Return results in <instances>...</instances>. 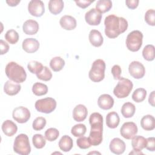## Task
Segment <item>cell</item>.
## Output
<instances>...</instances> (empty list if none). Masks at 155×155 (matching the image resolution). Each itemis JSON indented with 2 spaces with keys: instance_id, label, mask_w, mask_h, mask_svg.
Listing matches in <instances>:
<instances>
[{
  "instance_id": "obj_1",
  "label": "cell",
  "mask_w": 155,
  "mask_h": 155,
  "mask_svg": "<svg viewBox=\"0 0 155 155\" xmlns=\"http://www.w3.org/2000/svg\"><path fill=\"white\" fill-rule=\"evenodd\" d=\"M105 34L109 38H116L125 32L128 28L127 21L114 15L107 16L104 21Z\"/></svg>"
},
{
  "instance_id": "obj_2",
  "label": "cell",
  "mask_w": 155,
  "mask_h": 155,
  "mask_svg": "<svg viewBox=\"0 0 155 155\" xmlns=\"http://www.w3.org/2000/svg\"><path fill=\"white\" fill-rule=\"evenodd\" d=\"M91 125V130L88 138L90 144L97 146L102 141L103 131V117L99 113H93L89 118Z\"/></svg>"
},
{
  "instance_id": "obj_3",
  "label": "cell",
  "mask_w": 155,
  "mask_h": 155,
  "mask_svg": "<svg viewBox=\"0 0 155 155\" xmlns=\"http://www.w3.org/2000/svg\"><path fill=\"white\" fill-rule=\"evenodd\" d=\"M7 78L18 84L24 82L27 78V74L24 68L15 62H8L5 69Z\"/></svg>"
},
{
  "instance_id": "obj_4",
  "label": "cell",
  "mask_w": 155,
  "mask_h": 155,
  "mask_svg": "<svg viewBox=\"0 0 155 155\" xmlns=\"http://www.w3.org/2000/svg\"><path fill=\"white\" fill-rule=\"evenodd\" d=\"M105 62L101 59L95 60L88 73L90 79L94 82H99L102 81L105 77Z\"/></svg>"
},
{
  "instance_id": "obj_5",
  "label": "cell",
  "mask_w": 155,
  "mask_h": 155,
  "mask_svg": "<svg viewBox=\"0 0 155 155\" xmlns=\"http://www.w3.org/2000/svg\"><path fill=\"white\" fill-rule=\"evenodd\" d=\"M13 150L21 155H28L31 152V147L28 136L25 134H20L15 139Z\"/></svg>"
},
{
  "instance_id": "obj_6",
  "label": "cell",
  "mask_w": 155,
  "mask_h": 155,
  "mask_svg": "<svg viewBox=\"0 0 155 155\" xmlns=\"http://www.w3.org/2000/svg\"><path fill=\"white\" fill-rule=\"evenodd\" d=\"M133 87L132 82L127 78L121 77L113 90L114 94L119 99L127 97Z\"/></svg>"
},
{
  "instance_id": "obj_7",
  "label": "cell",
  "mask_w": 155,
  "mask_h": 155,
  "mask_svg": "<svg viewBox=\"0 0 155 155\" xmlns=\"http://www.w3.org/2000/svg\"><path fill=\"white\" fill-rule=\"evenodd\" d=\"M143 34L139 30L130 32L127 36L126 45L127 48L133 52L139 50L142 45Z\"/></svg>"
},
{
  "instance_id": "obj_8",
  "label": "cell",
  "mask_w": 155,
  "mask_h": 155,
  "mask_svg": "<svg viewBox=\"0 0 155 155\" xmlns=\"http://www.w3.org/2000/svg\"><path fill=\"white\" fill-rule=\"evenodd\" d=\"M35 107L39 112L48 114L55 110L56 107V101L52 97L41 99L36 101Z\"/></svg>"
},
{
  "instance_id": "obj_9",
  "label": "cell",
  "mask_w": 155,
  "mask_h": 155,
  "mask_svg": "<svg viewBox=\"0 0 155 155\" xmlns=\"http://www.w3.org/2000/svg\"><path fill=\"white\" fill-rule=\"evenodd\" d=\"M137 127L134 122H125L120 129V135L126 139H133L137 133Z\"/></svg>"
},
{
  "instance_id": "obj_10",
  "label": "cell",
  "mask_w": 155,
  "mask_h": 155,
  "mask_svg": "<svg viewBox=\"0 0 155 155\" xmlns=\"http://www.w3.org/2000/svg\"><path fill=\"white\" fill-rule=\"evenodd\" d=\"M12 117L17 122L24 124L27 122L30 118V112L26 107L22 106L18 107L13 110Z\"/></svg>"
},
{
  "instance_id": "obj_11",
  "label": "cell",
  "mask_w": 155,
  "mask_h": 155,
  "mask_svg": "<svg viewBox=\"0 0 155 155\" xmlns=\"http://www.w3.org/2000/svg\"><path fill=\"white\" fill-rule=\"evenodd\" d=\"M30 14L35 17H41L45 12L44 2L41 0H31L28 5Z\"/></svg>"
},
{
  "instance_id": "obj_12",
  "label": "cell",
  "mask_w": 155,
  "mask_h": 155,
  "mask_svg": "<svg viewBox=\"0 0 155 155\" xmlns=\"http://www.w3.org/2000/svg\"><path fill=\"white\" fill-rule=\"evenodd\" d=\"M130 74L134 78L139 79L142 78L145 73V68L143 65L139 61L131 62L128 67Z\"/></svg>"
},
{
  "instance_id": "obj_13",
  "label": "cell",
  "mask_w": 155,
  "mask_h": 155,
  "mask_svg": "<svg viewBox=\"0 0 155 155\" xmlns=\"http://www.w3.org/2000/svg\"><path fill=\"white\" fill-rule=\"evenodd\" d=\"M102 14L96 8H91L85 15L86 22L90 25H98L102 19Z\"/></svg>"
},
{
  "instance_id": "obj_14",
  "label": "cell",
  "mask_w": 155,
  "mask_h": 155,
  "mask_svg": "<svg viewBox=\"0 0 155 155\" xmlns=\"http://www.w3.org/2000/svg\"><path fill=\"white\" fill-rule=\"evenodd\" d=\"M109 148L113 153L115 154H121L125 151L126 145L122 140L116 137L111 140Z\"/></svg>"
},
{
  "instance_id": "obj_15",
  "label": "cell",
  "mask_w": 155,
  "mask_h": 155,
  "mask_svg": "<svg viewBox=\"0 0 155 155\" xmlns=\"http://www.w3.org/2000/svg\"><path fill=\"white\" fill-rule=\"evenodd\" d=\"M22 47L25 52L32 53L38 51L39 47V42L35 38H26L23 41Z\"/></svg>"
},
{
  "instance_id": "obj_16",
  "label": "cell",
  "mask_w": 155,
  "mask_h": 155,
  "mask_svg": "<svg viewBox=\"0 0 155 155\" xmlns=\"http://www.w3.org/2000/svg\"><path fill=\"white\" fill-rule=\"evenodd\" d=\"M88 114V110L87 107L82 105L79 104L76 105L73 111V117L74 120L77 122L84 121Z\"/></svg>"
},
{
  "instance_id": "obj_17",
  "label": "cell",
  "mask_w": 155,
  "mask_h": 155,
  "mask_svg": "<svg viewBox=\"0 0 155 155\" xmlns=\"http://www.w3.org/2000/svg\"><path fill=\"white\" fill-rule=\"evenodd\" d=\"M97 104L99 108L102 110H110L114 105V99L110 94H103L99 97Z\"/></svg>"
},
{
  "instance_id": "obj_18",
  "label": "cell",
  "mask_w": 155,
  "mask_h": 155,
  "mask_svg": "<svg viewBox=\"0 0 155 155\" xmlns=\"http://www.w3.org/2000/svg\"><path fill=\"white\" fill-rule=\"evenodd\" d=\"M60 25L62 28L66 30H72L76 27V19L70 15H64L60 19Z\"/></svg>"
},
{
  "instance_id": "obj_19",
  "label": "cell",
  "mask_w": 155,
  "mask_h": 155,
  "mask_svg": "<svg viewBox=\"0 0 155 155\" xmlns=\"http://www.w3.org/2000/svg\"><path fill=\"white\" fill-rule=\"evenodd\" d=\"M23 31L26 35H33L36 34L39 30V24L37 21L32 19L27 20L23 24Z\"/></svg>"
},
{
  "instance_id": "obj_20",
  "label": "cell",
  "mask_w": 155,
  "mask_h": 155,
  "mask_svg": "<svg viewBox=\"0 0 155 155\" xmlns=\"http://www.w3.org/2000/svg\"><path fill=\"white\" fill-rule=\"evenodd\" d=\"M21 86L18 83L8 80L6 81L4 86V91L5 94L9 96H14L17 94L21 90Z\"/></svg>"
},
{
  "instance_id": "obj_21",
  "label": "cell",
  "mask_w": 155,
  "mask_h": 155,
  "mask_svg": "<svg viewBox=\"0 0 155 155\" xmlns=\"http://www.w3.org/2000/svg\"><path fill=\"white\" fill-rule=\"evenodd\" d=\"M89 41L92 45L96 47L101 46L104 42V38L101 32L97 30H91L89 33Z\"/></svg>"
},
{
  "instance_id": "obj_22",
  "label": "cell",
  "mask_w": 155,
  "mask_h": 155,
  "mask_svg": "<svg viewBox=\"0 0 155 155\" xmlns=\"http://www.w3.org/2000/svg\"><path fill=\"white\" fill-rule=\"evenodd\" d=\"M2 130L5 135L12 136L17 132L18 127L11 120H6L2 124Z\"/></svg>"
},
{
  "instance_id": "obj_23",
  "label": "cell",
  "mask_w": 155,
  "mask_h": 155,
  "mask_svg": "<svg viewBox=\"0 0 155 155\" xmlns=\"http://www.w3.org/2000/svg\"><path fill=\"white\" fill-rule=\"evenodd\" d=\"M142 128L146 131H151L155 128V119L150 114L144 116L140 120Z\"/></svg>"
},
{
  "instance_id": "obj_24",
  "label": "cell",
  "mask_w": 155,
  "mask_h": 155,
  "mask_svg": "<svg viewBox=\"0 0 155 155\" xmlns=\"http://www.w3.org/2000/svg\"><path fill=\"white\" fill-rule=\"evenodd\" d=\"M120 122V118L118 114L115 111H111L106 116V124L110 128H116Z\"/></svg>"
},
{
  "instance_id": "obj_25",
  "label": "cell",
  "mask_w": 155,
  "mask_h": 155,
  "mask_svg": "<svg viewBox=\"0 0 155 155\" xmlns=\"http://www.w3.org/2000/svg\"><path fill=\"white\" fill-rule=\"evenodd\" d=\"M59 148L64 151L68 152L71 150L73 146V142L72 139L68 135L63 136L59 141Z\"/></svg>"
},
{
  "instance_id": "obj_26",
  "label": "cell",
  "mask_w": 155,
  "mask_h": 155,
  "mask_svg": "<svg viewBox=\"0 0 155 155\" xmlns=\"http://www.w3.org/2000/svg\"><path fill=\"white\" fill-rule=\"evenodd\" d=\"M64 8V2L62 0H50L48 2L49 11L53 15L60 13Z\"/></svg>"
},
{
  "instance_id": "obj_27",
  "label": "cell",
  "mask_w": 155,
  "mask_h": 155,
  "mask_svg": "<svg viewBox=\"0 0 155 155\" xmlns=\"http://www.w3.org/2000/svg\"><path fill=\"white\" fill-rule=\"evenodd\" d=\"M147 139L141 136H135L131 141V145L134 150L142 151L145 148Z\"/></svg>"
},
{
  "instance_id": "obj_28",
  "label": "cell",
  "mask_w": 155,
  "mask_h": 155,
  "mask_svg": "<svg viewBox=\"0 0 155 155\" xmlns=\"http://www.w3.org/2000/svg\"><path fill=\"white\" fill-rule=\"evenodd\" d=\"M136 111L134 105L131 102H125L121 108V113L125 118H130L133 116Z\"/></svg>"
},
{
  "instance_id": "obj_29",
  "label": "cell",
  "mask_w": 155,
  "mask_h": 155,
  "mask_svg": "<svg viewBox=\"0 0 155 155\" xmlns=\"http://www.w3.org/2000/svg\"><path fill=\"white\" fill-rule=\"evenodd\" d=\"M65 65L64 60L59 56L52 58L50 62V67L55 72L61 71Z\"/></svg>"
},
{
  "instance_id": "obj_30",
  "label": "cell",
  "mask_w": 155,
  "mask_h": 155,
  "mask_svg": "<svg viewBox=\"0 0 155 155\" xmlns=\"http://www.w3.org/2000/svg\"><path fill=\"white\" fill-rule=\"evenodd\" d=\"M111 7L112 2L110 0H99L96 4V9L101 14L108 12Z\"/></svg>"
},
{
  "instance_id": "obj_31",
  "label": "cell",
  "mask_w": 155,
  "mask_h": 155,
  "mask_svg": "<svg viewBox=\"0 0 155 155\" xmlns=\"http://www.w3.org/2000/svg\"><path fill=\"white\" fill-rule=\"evenodd\" d=\"M32 91L36 96H42L45 95L48 92L47 86L41 82H36L32 87Z\"/></svg>"
},
{
  "instance_id": "obj_32",
  "label": "cell",
  "mask_w": 155,
  "mask_h": 155,
  "mask_svg": "<svg viewBox=\"0 0 155 155\" xmlns=\"http://www.w3.org/2000/svg\"><path fill=\"white\" fill-rule=\"evenodd\" d=\"M147 94V92L145 89L143 88H139L134 91L132 94V99L134 102L139 103L145 99Z\"/></svg>"
},
{
  "instance_id": "obj_33",
  "label": "cell",
  "mask_w": 155,
  "mask_h": 155,
  "mask_svg": "<svg viewBox=\"0 0 155 155\" xmlns=\"http://www.w3.org/2000/svg\"><path fill=\"white\" fill-rule=\"evenodd\" d=\"M142 56L148 61H152L154 59V46L151 44L147 45L143 49Z\"/></svg>"
},
{
  "instance_id": "obj_34",
  "label": "cell",
  "mask_w": 155,
  "mask_h": 155,
  "mask_svg": "<svg viewBox=\"0 0 155 155\" xmlns=\"http://www.w3.org/2000/svg\"><path fill=\"white\" fill-rule=\"evenodd\" d=\"M87 131L86 126L82 124H79L74 125L71 130V133L74 137H82L84 136Z\"/></svg>"
},
{
  "instance_id": "obj_35",
  "label": "cell",
  "mask_w": 155,
  "mask_h": 155,
  "mask_svg": "<svg viewBox=\"0 0 155 155\" xmlns=\"http://www.w3.org/2000/svg\"><path fill=\"white\" fill-rule=\"evenodd\" d=\"M32 143L36 148L41 149L45 145L46 140L42 134H35L32 137Z\"/></svg>"
},
{
  "instance_id": "obj_36",
  "label": "cell",
  "mask_w": 155,
  "mask_h": 155,
  "mask_svg": "<svg viewBox=\"0 0 155 155\" xmlns=\"http://www.w3.org/2000/svg\"><path fill=\"white\" fill-rule=\"evenodd\" d=\"M42 64L36 61H31L27 65V68L29 71L33 74H37L39 73L43 68Z\"/></svg>"
},
{
  "instance_id": "obj_37",
  "label": "cell",
  "mask_w": 155,
  "mask_h": 155,
  "mask_svg": "<svg viewBox=\"0 0 155 155\" xmlns=\"http://www.w3.org/2000/svg\"><path fill=\"white\" fill-rule=\"evenodd\" d=\"M5 39L11 44H16L19 40V34L18 33L13 30H8L5 34Z\"/></svg>"
},
{
  "instance_id": "obj_38",
  "label": "cell",
  "mask_w": 155,
  "mask_h": 155,
  "mask_svg": "<svg viewBox=\"0 0 155 155\" xmlns=\"http://www.w3.org/2000/svg\"><path fill=\"white\" fill-rule=\"evenodd\" d=\"M36 76L39 79L44 81H48L52 78V73L47 67L44 66L42 70L36 74Z\"/></svg>"
},
{
  "instance_id": "obj_39",
  "label": "cell",
  "mask_w": 155,
  "mask_h": 155,
  "mask_svg": "<svg viewBox=\"0 0 155 155\" xmlns=\"http://www.w3.org/2000/svg\"><path fill=\"white\" fill-rule=\"evenodd\" d=\"M59 135L58 130L55 128H50L45 132V137L50 142H53L56 140Z\"/></svg>"
},
{
  "instance_id": "obj_40",
  "label": "cell",
  "mask_w": 155,
  "mask_h": 155,
  "mask_svg": "<svg viewBox=\"0 0 155 155\" xmlns=\"http://www.w3.org/2000/svg\"><path fill=\"white\" fill-rule=\"evenodd\" d=\"M46 119L44 117H38L33 122V128L36 131L42 130L46 125Z\"/></svg>"
},
{
  "instance_id": "obj_41",
  "label": "cell",
  "mask_w": 155,
  "mask_h": 155,
  "mask_svg": "<svg viewBox=\"0 0 155 155\" xmlns=\"http://www.w3.org/2000/svg\"><path fill=\"white\" fill-rule=\"evenodd\" d=\"M145 21L150 25H155V11L154 9H149L146 12Z\"/></svg>"
},
{
  "instance_id": "obj_42",
  "label": "cell",
  "mask_w": 155,
  "mask_h": 155,
  "mask_svg": "<svg viewBox=\"0 0 155 155\" xmlns=\"http://www.w3.org/2000/svg\"><path fill=\"white\" fill-rule=\"evenodd\" d=\"M77 145L81 149H87L90 148L91 145L90 144L88 138L85 136H82L76 140Z\"/></svg>"
},
{
  "instance_id": "obj_43",
  "label": "cell",
  "mask_w": 155,
  "mask_h": 155,
  "mask_svg": "<svg viewBox=\"0 0 155 155\" xmlns=\"http://www.w3.org/2000/svg\"><path fill=\"white\" fill-rule=\"evenodd\" d=\"M121 73H122V70L120 67L119 65H114L111 68V73L114 79L119 80L121 78L120 76Z\"/></svg>"
},
{
  "instance_id": "obj_44",
  "label": "cell",
  "mask_w": 155,
  "mask_h": 155,
  "mask_svg": "<svg viewBox=\"0 0 155 155\" xmlns=\"http://www.w3.org/2000/svg\"><path fill=\"white\" fill-rule=\"evenodd\" d=\"M147 139V144L145 148L150 151H154L155 150V138L154 137H148Z\"/></svg>"
},
{
  "instance_id": "obj_45",
  "label": "cell",
  "mask_w": 155,
  "mask_h": 155,
  "mask_svg": "<svg viewBox=\"0 0 155 155\" xmlns=\"http://www.w3.org/2000/svg\"><path fill=\"white\" fill-rule=\"evenodd\" d=\"M76 5L82 8H85L87 7H88L94 1H88V0H82V1H74Z\"/></svg>"
},
{
  "instance_id": "obj_46",
  "label": "cell",
  "mask_w": 155,
  "mask_h": 155,
  "mask_svg": "<svg viewBox=\"0 0 155 155\" xmlns=\"http://www.w3.org/2000/svg\"><path fill=\"white\" fill-rule=\"evenodd\" d=\"M0 46H1V54H4L7 53L9 50L8 44L2 39L0 40Z\"/></svg>"
},
{
  "instance_id": "obj_47",
  "label": "cell",
  "mask_w": 155,
  "mask_h": 155,
  "mask_svg": "<svg viewBox=\"0 0 155 155\" xmlns=\"http://www.w3.org/2000/svg\"><path fill=\"white\" fill-rule=\"evenodd\" d=\"M139 1L138 0H126L125 4L128 8L130 9H135L137 7Z\"/></svg>"
},
{
  "instance_id": "obj_48",
  "label": "cell",
  "mask_w": 155,
  "mask_h": 155,
  "mask_svg": "<svg viewBox=\"0 0 155 155\" xmlns=\"http://www.w3.org/2000/svg\"><path fill=\"white\" fill-rule=\"evenodd\" d=\"M154 96H155V91H153L148 97V102L152 106L154 107Z\"/></svg>"
},
{
  "instance_id": "obj_49",
  "label": "cell",
  "mask_w": 155,
  "mask_h": 155,
  "mask_svg": "<svg viewBox=\"0 0 155 155\" xmlns=\"http://www.w3.org/2000/svg\"><path fill=\"white\" fill-rule=\"evenodd\" d=\"M21 2L20 0H9V1H6L7 4L11 7H15L16 6L19 2Z\"/></svg>"
},
{
  "instance_id": "obj_50",
  "label": "cell",
  "mask_w": 155,
  "mask_h": 155,
  "mask_svg": "<svg viewBox=\"0 0 155 155\" xmlns=\"http://www.w3.org/2000/svg\"><path fill=\"white\" fill-rule=\"evenodd\" d=\"M143 154V153L141 152V151H136V150H133L130 153V154Z\"/></svg>"
}]
</instances>
